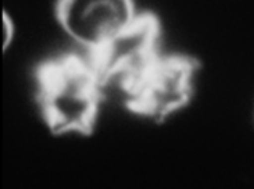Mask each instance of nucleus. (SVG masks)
I'll use <instances>...</instances> for the list:
<instances>
[{
  "label": "nucleus",
  "mask_w": 254,
  "mask_h": 189,
  "mask_svg": "<svg viewBox=\"0 0 254 189\" xmlns=\"http://www.w3.org/2000/svg\"><path fill=\"white\" fill-rule=\"evenodd\" d=\"M137 13L135 0H56L55 4L59 25L86 53L109 42Z\"/></svg>",
  "instance_id": "obj_4"
},
{
  "label": "nucleus",
  "mask_w": 254,
  "mask_h": 189,
  "mask_svg": "<svg viewBox=\"0 0 254 189\" xmlns=\"http://www.w3.org/2000/svg\"><path fill=\"white\" fill-rule=\"evenodd\" d=\"M86 55L104 88L124 98L163 55L161 22L151 11H139L109 42Z\"/></svg>",
  "instance_id": "obj_2"
},
{
  "label": "nucleus",
  "mask_w": 254,
  "mask_h": 189,
  "mask_svg": "<svg viewBox=\"0 0 254 189\" xmlns=\"http://www.w3.org/2000/svg\"><path fill=\"white\" fill-rule=\"evenodd\" d=\"M3 50H7L15 38V22L7 11H3Z\"/></svg>",
  "instance_id": "obj_5"
},
{
  "label": "nucleus",
  "mask_w": 254,
  "mask_h": 189,
  "mask_svg": "<svg viewBox=\"0 0 254 189\" xmlns=\"http://www.w3.org/2000/svg\"><path fill=\"white\" fill-rule=\"evenodd\" d=\"M200 63L186 53H163L124 96L127 110L140 119L163 123L190 105Z\"/></svg>",
  "instance_id": "obj_3"
},
{
  "label": "nucleus",
  "mask_w": 254,
  "mask_h": 189,
  "mask_svg": "<svg viewBox=\"0 0 254 189\" xmlns=\"http://www.w3.org/2000/svg\"><path fill=\"white\" fill-rule=\"evenodd\" d=\"M34 77L36 105L49 131L57 136L92 135L106 88L88 55L46 59L36 65Z\"/></svg>",
  "instance_id": "obj_1"
}]
</instances>
